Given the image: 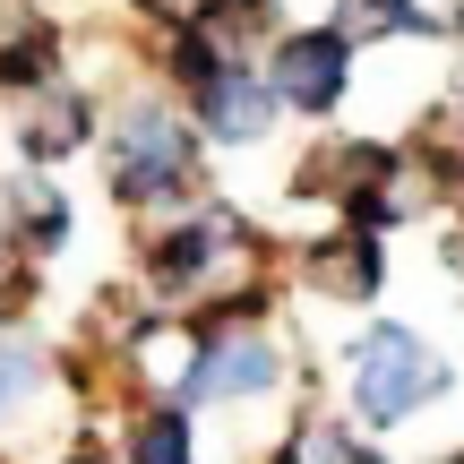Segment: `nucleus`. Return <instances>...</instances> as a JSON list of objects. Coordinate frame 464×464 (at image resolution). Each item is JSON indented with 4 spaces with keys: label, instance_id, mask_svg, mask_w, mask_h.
I'll list each match as a JSON object with an SVG mask.
<instances>
[{
    "label": "nucleus",
    "instance_id": "1",
    "mask_svg": "<svg viewBox=\"0 0 464 464\" xmlns=\"http://www.w3.org/2000/svg\"><path fill=\"white\" fill-rule=\"evenodd\" d=\"M439 387H448V362H439L413 327H370L362 344H353V404H362V421H379V430H396L404 413H421Z\"/></svg>",
    "mask_w": 464,
    "mask_h": 464
},
{
    "label": "nucleus",
    "instance_id": "2",
    "mask_svg": "<svg viewBox=\"0 0 464 464\" xmlns=\"http://www.w3.org/2000/svg\"><path fill=\"white\" fill-rule=\"evenodd\" d=\"M112 181L130 207H164V198H189L198 189V172H189V138L172 112H155V103H138V112H121L112 130Z\"/></svg>",
    "mask_w": 464,
    "mask_h": 464
},
{
    "label": "nucleus",
    "instance_id": "3",
    "mask_svg": "<svg viewBox=\"0 0 464 464\" xmlns=\"http://www.w3.org/2000/svg\"><path fill=\"white\" fill-rule=\"evenodd\" d=\"M207 353L189 370V404H216V396H266L284 379V353L266 344L258 327H198Z\"/></svg>",
    "mask_w": 464,
    "mask_h": 464
},
{
    "label": "nucleus",
    "instance_id": "4",
    "mask_svg": "<svg viewBox=\"0 0 464 464\" xmlns=\"http://www.w3.org/2000/svg\"><path fill=\"white\" fill-rule=\"evenodd\" d=\"M232 258H241V232H232L224 207H207L198 224H172L164 241H155V284H164V293H198V284L224 276Z\"/></svg>",
    "mask_w": 464,
    "mask_h": 464
},
{
    "label": "nucleus",
    "instance_id": "5",
    "mask_svg": "<svg viewBox=\"0 0 464 464\" xmlns=\"http://www.w3.org/2000/svg\"><path fill=\"white\" fill-rule=\"evenodd\" d=\"M344 34H293L284 44V61H276V95L284 103H301V112H327L335 95H344Z\"/></svg>",
    "mask_w": 464,
    "mask_h": 464
},
{
    "label": "nucleus",
    "instance_id": "6",
    "mask_svg": "<svg viewBox=\"0 0 464 464\" xmlns=\"http://www.w3.org/2000/svg\"><path fill=\"white\" fill-rule=\"evenodd\" d=\"M198 103H207V130L216 138H266V121H276V86H258L241 61H224L198 86Z\"/></svg>",
    "mask_w": 464,
    "mask_h": 464
},
{
    "label": "nucleus",
    "instance_id": "7",
    "mask_svg": "<svg viewBox=\"0 0 464 464\" xmlns=\"http://www.w3.org/2000/svg\"><path fill=\"white\" fill-rule=\"evenodd\" d=\"M379 276H387V258H379L370 232H344V241L310 249V284H318L327 301H370V293H379Z\"/></svg>",
    "mask_w": 464,
    "mask_h": 464
},
{
    "label": "nucleus",
    "instance_id": "8",
    "mask_svg": "<svg viewBox=\"0 0 464 464\" xmlns=\"http://www.w3.org/2000/svg\"><path fill=\"white\" fill-rule=\"evenodd\" d=\"M130 464H189V421L172 404H147L130 421Z\"/></svg>",
    "mask_w": 464,
    "mask_h": 464
},
{
    "label": "nucleus",
    "instance_id": "9",
    "mask_svg": "<svg viewBox=\"0 0 464 464\" xmlns=\"http://www.w3.org/2000/svg\"><path fill=\"white\" fill-rule=\"evenodd\" d=\"M69 147H86V103H52L44 130L26 121V155H69Z\"/></svg>",
    "mask_w": 464,
    "mask_h": 464
},
{
    "label": "nucleus",
    "instance_id": "10",
    "mask_svg": "<svg viewBox=\"0 0 464 464\" xmlns=\"http://www.w3.org/2000/svg\"><path fill=\"white\" fill-rule=\"evenodd\" d=\"M34 379H44V353H34L26 335H0V413H9V404L26 396Z\"/></svg>",
    "mask_w": 464,
    "mask_h": 464
},
{
    "label": "nucleus",
    "instance_id": "11",
    "mask_svg": "<svg viewBox=\"0 0 464 464\" xmlns=\"http://www.w3.org/2000/svg\"><path fill=\"white\" fill-rule=\"evenodd\" d=\"M353 17H362V26H387V34H413L421 26L413 0H353Z\"/></svg>",
    "mask_w": 464,
    "mask_h": 464
},
{
    "label": "nucleus",
    "instance_id": "12",
    "mask_svg": "<svg viewBox=\"0 0 464 464\" xmlns=\"http://www.w3.org/2000/svg\"><path fill=\"white\" fill-rule=\"evenodd\" d=\"M284 464H344V439H327V430H310V439H301V448L284 456Z\"/></svg>",
    "mask_w": 464,
    "mask_h": 464
}]
</instances>
